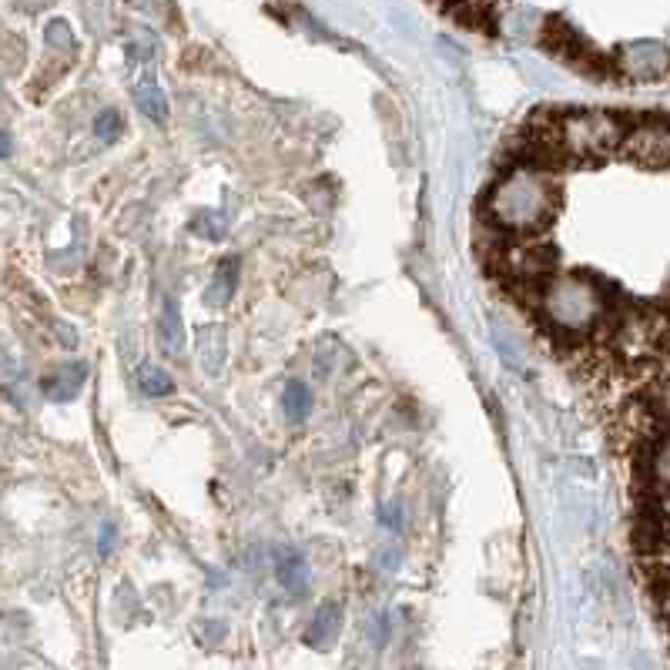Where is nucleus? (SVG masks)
<instances>
[{
    "instance_id": "1",
    "label": "nucleus",
    "mask_w": 670,
    "mask_h": 670,
    "mask_svg": "<svg viewBox=\"0 0 670 670\" xmlns=\"http://www.w3.org/2000/svg\"><path fill=\"white\" fill-rule=\"evenodd\" d=\"M553 205H557L553 181L536 165H516L513 171H506L490 195V212L496 225L510 228V232L543 228L553 218Z\"/></svg>"
},
{
    "instance_id": "2",
    "label": "nucleus",
    "mask_w": 670,
    "mask_h": 670,
    "mask_svg": "<svg viewBox=\"0 0 670 670\" xmlns=\"http://www.w3.org/2000/svg\"><path fill=\"white\" fill-rule=\"evenodd\" d=\"M547 319L563 332H583L597 325L607 312V295L587 275H560L540 295Z\"/></svg>"
},
{
    "instance_id": "3",
    "label": "nucleus",
    "mask_w": 670,
    "mask_h": 670,
    "mask_svg": "<svg viewBox=\"0 0 670 670\" xmlns=\"http://www.w3.org/2000/svg\"><path fill=\"white\" fill-rule=\"evenodd\" d=\"M560 141L563 155L603 158L624 141V128L607 111H573L560 114Z\"/></svg>"
},
{
    "instance_id": "4",
    "label": "nucleus",
    "mask_w": 670,
    "mask_h": 670,
    "mask_svg": "<svg viewBox=\"0 0 670 670\" xmlns=\"http://www.w3.org/2000/svg\"><path fill=\"white\" fill-rule=\"evenodd\" d=\"M500 262H503V272H510L523 282H536L543 279V275H550L553 252L536 242H520V245H506L500 252Z\"/></svg>"
},
{
    "instance_id": "5",
    "label": "nucleus",
    "mask_w": 670,
    "mask_h": 670,
    "mask_svg": "<svg viewBox=\"0 0 670 670\" xmlns=\"http://www.w3.org/2000/svg\"><path fill=\"white\" fill-rule=\"evenodd\" d=\"M627 151L637 161H647V165H664L670 161V128H660V124H644V128L627 134Z\"/></svg>"
},
{
    "instance_id": "6",
    "label": "nucleus",
    "mask_w": 670,
    "mask_h": 670,
    "mask_svg": "<svg viewBox=\"0 0 670 670\" xmlns=\"http://www.w3.org/2000/svg\"><path fill=\"white\" fill-rule=\"evenodd\" d=\"M84 379H88V366H84V362H67V366L51 372V376L41 382V389L51 402H71L81 392Z\"/></svg>"
},
{
    "instance_id": "7",
    "label": "nucleus",
    "mask_w": 670,
    "mask_h": 670,
    "mask_svg": "<svg viewBox=\"0 0 670 670\" xmlns=\"http://www.w3.org/2000/svg\"><path fill=\"white\" fill-rule=\"evenodd\" d=\"M624 67H627V74H634V78L654 81L664 74L667 54H664V47H657V44H634L624 51Z\"/></svg>"
},
{
    "instance_id": "8",
    "label": "nucleus",
    "mask_w": 670,
    "mask_h": 670,
    "mask_svg": "<svg viewBox=\"0 0 670 670\" xmlns=\"http://www.w3.org/2000/svg\"><path fill=\"white\" fill-rule=\"evenodd\" d=\"M158 342H161V352H165V356H181V352H185V319H181V309L175 299L161 302Z\"/></svg>"
},
{
    "instance_id": "9",
    "label": "nucleus",
    "mask_w": 670,
    "mask_h": 670,
    "mask_svg": "<svg viewBox=\"0 0 670 670\" xmlns=\"http://www.w3.org/2000/svg\"><path fill=\"white\" fill-rule=\"evenodd\" d=\"M134 101H138V108L145 111L151 121H165L168 118V94L158 84L155 71H141L138 74V81H134Z\"/></svg>"
},
{
    "instance_id": "10",
    "label": "nucleus",
    "mask_w": 670,
    "mask_h": 670,
    "mask_svg": "<svg viewBox=\"0 0 670 670\" xmlns=\"http://www.w3.org/2000/svg\"><path fill=\"white\" fill-rule=\"evenodd\" d=\"M235 285H238V258H222V262L215 265L212 282H208V289H205V302L215 305V309H222V305L232 302Z\"/></svg>"
},
{
    "instance_id": "11",
    "label": "nucleus",
    "mask_w": 670,
    "mask_h": 670,
    "mask_svg": "<svg viewBox=\"0 0 670 670\" xmlns=\"http://www.w3.org/2000/svg\"><path fill=\"white\" fill-rule=\"evenodd\" d=\"M339 620H342L339 603H322V607L315 610L309 630H305V644H312V647L329 644V640L335 637V630H339Z\"/></svg>"
},
{
    "instance_id": "12",
    "label": "nucleus",
    "mask_w": 670,
    "mask_h": 670,
    "mask_svg": "<svg viewBox=\"0 0 670 670\" xmlns=\"http://www.w3.org/2000/svg\"><path fill=\"white\" fill-rule=\"evenodd\" d=\"M282 409H285V416H289L292 423H305L309 413H312V389L305 386V382H299V379L285 382Z\"/></svg>"
},
{
    "instance_id": "13",
    "label": "nucleus",
    "mask_w": 670,
    "mask_h": 670,
    "mask_svg": "<svg viewBox=\"0 0 670 670\" xmlns=\"http://www.w3.org/2000/svg\"><path fill=\"white\" fill-rule=\"evenodd\" d=\"M198 346H201V366L208 372L222 369V359H225V332L222 329H215V325H201Z\"/></svg>"
},
{
    "instance_id": "14",
    "label": "nucleus",
    "mask_w": 670,
    "mask_h": 670,
    "mask_svg": "<svg viewBox=\"0 0 670 670\" xmlns=\"http://www.w3.org/2000/svg\"><path fill=\"white\" fill-rule=\"evenodd\" d=\"M275 573H279V583L285 590L292 593H302L305 590V577H309V567H305V560L299 553H279V560H275Z\"/></svg>"
},
{
    "instance_id": "15",
    "label": "nucleus",
    "mask_w": 670,
    "mask_h": 670,
    "mask_svg": "<svg viewBox=\"0 0 670 670\" xmlns=\"http://www.w3.org/2000/svg\"><path fill=\"white\" fill-rule=\"evenodd\" d=\"M134 379H138V389L145 392V396H151V399L175 392V382H171L168 372H161L158 366H151V362H145V366H138V372H134Z\"/></svg>"
},
{
    "instance_id": "16",
    "label": "nucleus",
    "mask_w": 670,
    "mask_h": 670,
    "mask_svg": "<svg viewBox=\"0 0 670 670\" xmlns=\"http://www.w3.org/2000/svg\"><path fill=\"white\" fill-rule=\"evenodd\" d=\"M650 469H654V483L660 496H664V506L670 510V436H664L654 449V459H650Z\"/></svg>"
},
{
    "instance_id": "17",
    "label": "nucleus",
    "mask_w": 670,
    "mask_h": 670,
    "mask_svg": "<svg viewBox=\"0 0 670 670\" xmlns=\"http://www.w3.org/2000/svg\"><path fill=\"white\" fill-rule=\"evenodd\" d=\"M94 134L104 141V145H111V141H118L121 134H124V118H121V111H114V108H104L98 118H94Z\"/></svg>"
},
{
    "instance_id": "18",
    "label": "nucleus",
    "mask_w": 670,
    "mask_h": 670,
    "mask_svg": "<svg viewBox=\"0 0 670 670\" xmlns=\"http://www.w3.org/2000/svg\"><path fill=\"white\" fill-rule=\"evenodd\" d=\"M191 228H195L198 235L212 238V242H222V238H225V222H222V215H218V212H198L195 222H191Z\"/></svg>"
},
{
    "instance_id": "19",
    "label": "nucleus",
    "mask_w": 670,
    "mask_h": 670,
    "mask_svg": "<svg viewBox=\"0 0 670 670\" xmlns=\"http://www.w3.org/2000/svg\"><path fill=\"white\" fill-rule=\"evenodd\" d=\"M44 37H47V44H51V47H64V51H74V34H71V27H67L64 21H51V24H47Z\"/></svg>"
},
{
    "instance_id": "20",
    "label": "nucleus",
    "mask_w": 670,
    "mask_h": 670,
    "mask_svg": "<svg viewBox=\"0 0 670 670\" xmlns=\"http://www.w3.org/2000/svg\"><path fill=\"white\" fill-rule=\"evenodd\" d=\"M124 54H128V61H151V57H155V47L151 44H124Z\"/></svg>"
},
{
    "instance_id": "21",
    "label": "nucleus",
    "mask_w": 670,
    "mask_h": 670,
    "mask_svg": "<svg viewBox=\"0 0 670 670\" xmlns=\"http://www.w3.org/2000/svg\"><path fill=\"white\" fill-rule=\"evenodd\" d=\"M379 520H382V526H389V530H399V526H402V513H399V506H382Z\"/></svg>"
},
{
    "instance_id": "22",
    "label": "nucleus",
    "mask_w": 670,
    "mask_h": 670,
    "mask_svg": "<svg viewBox=\"0 0 670 670\" xmlns=\"http://www.w3.org/2000/svg\"><path fill=\"white\" fill-rule=\"evenodd\" d=\"M0 158H11V134L0 128Z\"/></svg>"
}]
</instances>
